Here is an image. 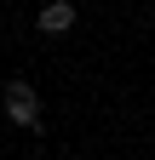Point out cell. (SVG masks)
Returning a JSON list of instances; mask_svg holds the SVG:
<instances>
[{
  "instance_id": "7a4b0ae2",
  "label": "cell",
  "mask_w": 155,
  "mask_h": 160,
  "mask_svg": "<svg viewBox=\"0 0 155 160\" xmlns=\"http://www.w3.org/2000/svg\"><path fill=\"white\" fill-rule=\"evenodd\" d=\"M75 23V0H46V6H40V29L46 34H63Z\"/></svg>"
},
{
  "instance_id": "6da1fadb",
  "label": "cell",
  "mask_w": 155,
  "mask_h": 160,
  "mask_svg": "<svg viewBox=\"0 0 155 160\" xmlns=\"http://www.w3.org/2000/svg\"><path fill=\"white\" fill-rule=\"evenodd\" d=\"M6 120L23 126V132L40 126V92H35L29 80H12V86H6Z\"/></svg>"
}]
</instances>
